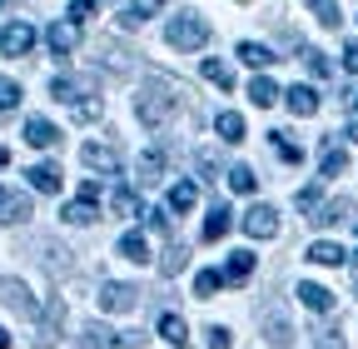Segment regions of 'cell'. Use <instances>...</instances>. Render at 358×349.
Segmentation results:
<instances>
[{"label":"cell","instance_id":"ab89813d","mask_svg":"<svg viewBox=\"0 0 358 349\" xmlns=\"http://www.w3.org/2000/svg\"><path fill=\"white\" fill-rule=\"evenodd\" d=\"M145 225L155 230V235H169V210L159 205V210H145Z\"/></svg>","mask_w":358,"mask_h":349},{"label":"cell","instance_id":"4dcf8cb0","mask_svg":"<svg viewBox=\"0 0 358 349\" xmlns=\"http://www.w3.org/2000/svg\"><path fill=\"white\" fill-rule=\"evenodd\" d=\"M204 80L219 85V90H234V70L224 65V60H204Z\"/></svg>","mask_w":358,"mask_h":349},{"label":"cell","instance_id":"d6986e66","mask_svg":"<svg viewBox=\"0 0 358 349\" xmlns=\"http://www.w3.org/2000/svg\"><path fill=\"white\" fill-rule=\"evenodd\" d=\"M279 95H284V90H279V85L268 80V75H254V80H249V100H254L259 110H268V105H274Z\"/></svg>","mask_w":358,"mask_h":349},{"label":"cell","instance_id":"7dc6e473","mask_svg":"<svg viewBox=\"0 0 358 349\" xmlns=\"http://www.w3.org/2000/svg\"><path fill=\"white\" fill-rule=\"evenodd\" d=\"M319 349H343V339L338 334H319Z\"/></svg>","mask_w":358,"mask_h":349},{"label":"cell","instance_id":"7402d4cb","mask_svg":"<svg viewBox=\"0 0 358 349\" xmlns=\"http://www.w3.org/2000/svg\"><path fill=\"white\" fill-rule=\"evenodd\" d=\"M239 60H244V65H254V70H268L279 55L268 50V46H259V40H244V46H239Z\"/></svg>","mask_w":358,"mask_h":349},{"label":"cell","instance_id":"7bdbcfd3","mask_svg":"<svg viewBox=\"0 0 358 349\" xmlns=\"http://www.w3.org/2000/svg\"><path fill=\"white\" fill-rule=\"evenodd\" d=\"M100 100H75V120H100Z\"/></svg>","mask_w":358,"mask_h":349},{"label":"cell","instance_id":"484cf974","mask_svg":"<svg viewBox=\"0 0 358 349\" xmlns=\"http://www.w3.org/2000/svg\"><path fill=\"white\" fill-rule=\"evenodd\" d=\"M319 165H324V174H343V170H348V150H343L338 140H329L324 155H319Z\"/></svg>","mask_w":358,"mask_h":349},{"label":"cell","instance_id":"4316f807","mask_svg":"<svg viewBox=\"0 0 358 349\" xmlns=\"http://www.w3.org/2000/svg\"><path fill=\"white\" fill-rule=\"evenodd\" d=\"M308 11H313V20H319L324 30H338V0H308Z\"/></svg>","mask_w":358,"mask_h":349},{"label":"cell","instance_id":"ffe728a7","mask_svg":"<svg viewBox=\"0 0 358 349\" xmlns=\"http://www.w3.org/2000/svg\"><path fill=\"white\" fill-rule=\"evenodd\" d=\"M229 225H234V214H229V210H224V205H214V210H209V220H204V230H199V235H204V240L214 245V240H224V235H229Z\"/></svg>","mask_w":358,"mask_h":349},{"label":"cell","instance_id":"7c38bea8","mask_svg":"<svg viewBox=\"0 0 358 349\" xmlns=\"http://www.w3.org/2000/svg\"><path fill=\"white\" fill-rule=\"evenodd\" d=\"M45 46L55 50V60H70L75 55V25L70 20H55L50 30H45Z\"/></svg>","mask_w":358,"mask_h":349},{"label":"cell","instance_id":"f6af8a7d","mask_svg":"<svg viewBox=\"0 0 358 349\" xmlns=\"http://www.w3.org/2000/svg\"><path fill=\"white\" fill-rule=\"evenodd\" d=\"M229 344H234V339H229V329H224V324L209 329V349H229Z\"/></svg>","mask_w":358,"mask_h":349},{"label":"cell","instance_id":"74e56055","mask_svg":"<svg viewBox=\"0 0 358 349\" xmlns=\"http://www.w3.org/2000/svg\"><path fill=\"white\" fill-rule=\"evenodd\" d=\"M140 170H145L140 180H159V170H164V150H150V155L140 160Z\"/></svg>","mask_w":358,"mask_h":349},{"label":"cell","instance_id":"7a4b0ae2","mask_svg":"<svg viewBox=\"0 0 358 349\" xmlns=\"http://www.w3.org/2000/svg\"><path fill=\"white\" fill-rule=\"evenodd\" d=\"M145 344V334H134V329H110V324H85L80 329V339H75V349H140Z\"/></svg>","mask_w":358,"mask_h":349},{"label":"cell","instance_id":"d6a6232c","mask_svg":"<svg viewBox=\"0 0 358 349\" xmlns=\"http://www.w3.org/2000/svg\"><path fill=\"white\" fill-rule=\"evenodd\" d=\"M110 205H115V210H120V214H145V210H140V195H134V190H129V185H120V190H115V195H110Z\"/></svg>","mask_w":358,"mask_h":349},{"label":"cell","instance_id":"ba28073f","mask_svg":"<svg viewBox=\"0 0 358 349\" xmlns=\"http://www.w3.org/2000/svg\"><path fill=\"white\" fill-rule=\"evenodd\" d=\"M284 105H289L299 120H308V115H319V90H313V85H289V90H284Z\"/></svg>","mask_w":358,"mask_h":349},{"label":"cell","instance_id":"8d00e7d4","mask_svg":"<svg viewBox=\"0 0 358 349\" xmlns=\"http://www.w3.org/2000/svg\"><path fill=\"white\" fill-rule=\"evenodd\" d=\"M15 105H20V85L0 75V110H15Z\"/></svg>","mask_w":358,"mask_h":349},{"label":"cell","instance_id":"9c48e42d","mask_svg":"<svg viewBox=\"0 0 358 349\" xmlns=\"http://www.w3.org/2000/svg\"><path fill=\"white\" fill-rule=\"evenodd\" d=\"M25 140H30L35 150H55V145H60V130L45 120V115H30V120H25Z\"/></svg>","mask_w":358,"mask_h":349},{"label":"cell","instance_id":"cb8c5ba5","mask_svg":"<svg viewBox=\"0 0 358 349\" xmlns=\"http://www.w3.org/2000/svg\"><path fill=\"white\" fill-rule=\"evenodd\" d=\"M308 259H313V265H343L348 254H343L334 240H313V245H308Z\"/></svg>","mask_w":358,"mask_h":349},{"label":"cell","instance_id":"6da1fadb","mask_svg":"<svg viewBox=\"0 0 358 349\" xmlns=\"http://www.w3.org/2000/svg\"><path fill=\"white\" fill-rule=\"evenodd\" d=\"M174 80H150L140 95H134V115H140L145 125H164V115L174 110Z\"/></svg>","mask_w":358,"mask_h":349},{"label":"cell","instance_id":"d4e9b609","mask_svg":"<svg viewBox=\"0 0 358 349\" xmlns=\"http://www.w3.org/2000/svg\"><path fill=\"white\" fill-rule=\"evenodd\" d=\"M194 200H199V190H194L189 180H179V185L169 190V214H185V210H194Z\"/></svg>","mask_w":358,"mask_h":349},{"label":"cell","instance_id":"83f0119b","mask_svg":"<svg viewBox=\"0 0 358 349\" xmlns=\"http://www.w3.org/2000/svg\"><path fill=\"white\" fill-rule=\"evenodd\" d=\"M229 190H234V195H254V190H259V174H254L249 165H234V170H229Z\"/></svg>","mask_w":358,"mask_h":349},{"label":"cell","instance_id":"681fc988","mask_svg":"<svg viewBox=\"0 0 358 349\" xmlns=\"http://www.w3.org/2000/svg\"><path fill=\"white\" fill-rule=\"evenodd\" d=\"M0 349H10V334H6V329H0Z\"/></svg>","mask_w":358,"mask_h":349},{"label":"cell","instance_id":"8fae6325","mask_svg":"<svg viewBox=\"0 0 358 349\" xmlns=\"http://www.w3.org/2000/svg\"><path fill=\"white\" fill-rule=\"evenodd\" d=\"M80 165L95 170V174H115V170H120V155H115L110 145H85V150H80Z\"/></svg>","mask_w":358,"mask_h":349},{"label":"cell","instance_id":"f907efd6","mask_svg":"<svg viewBox=\"0 0 358 349\" xmlns=\"http://www.w3.org/2000/svg\"><path fill=\"white\" fill-rule=\"evenodd\" d=\"M353 115H358V90H353Z\"/></svg>","mask_w":358,"mask_h":349},{"label":"cell","instance_id":"60d3db41","mask_svg":"<svg viewBox=\"0 0 358 349\" xmlns=\"http://www.w3.org/2000/svg\"><path fill=\"white\" fill-rule=\"evenodd\" d=\"M95 15V0H70V25H85Z\"/></svg>","mask_w":358,"mask_h":349},{"label":"cell","instance_id":"bcb514c9","mask_svg":"<svg viewBox=\"0 0 358 349\" xmlns=\"http://www.w3.org/2000/svg\"><path fill=\"white\" fill-rule=\"evenodd\" d=\"M343 70L358 75V40H348V46H343Z\"/></svg>","mask_w":358,"mask_h":349},{"label":"cell","instance_id":"4fadbf2b","mask_svg":"<svg viewBox=\"0 0 358 349\" xmlns=\"http://www.w3.org/2000/svg\"><path fill=\"white\" fill-rule=\"evenodd\" d=\"M214 130H219V140H224V145H239V140L249 135L239 110H219V115H214Z\"/></svg>","mask_w":358,"mask_h":349},{"label":"cell","instance_id":"603a6c76","mask_svg":"<svg viewBox=\"0 0 358 349\" xmlns=\"http://www.w3.org/2000/svg\"><path fill=\"white\" fill-rule=\"evenodd\" d=\"M348 214H353V205H348V200H329V205L313 210L308 220H313V225H338V220H348Z\"/></svg>","mask_w":358,"mask_h":349},{"label":"cell","instance_id":"277c9868","mask_svg":"<svg viewBox=\"0 0 358 349\" xmlns=\"http://www.w3.org/2000/svg\"><path fill=\"white\" fill-rule=\"evenodd\" d=\"M0 304H10L20 320H35L40 315V304H35V294H30L25 280H0Z\"/></svg>","mask_w":358,"mask_h":349},{"label":"cell","instance_id":"e575fe53","mask_svg":"<svg viewBox=\"0 0 358 349\" xmlns=\"http://www.w3.org/2000/svg\"><path fill=\"white\" fill-rule=\"evenodd\" d=\"M219 285H224V275H219V270H199V275H194V294H199V299H209Z\"/></svg>","mask_w":358,"mask_h":349},{"label":"cell","instance_id":"1f68e13d","mask_svg":"<svg viewBox=\"0 0 358 349\" xmlns=\"http://www.w3.org/2000/svg\"><path fill=\"white\" fill-rule=\"evenodd\" d=\"M159 6H164V0H129V6H124V20H129V25H140V20H150Z\"/></svg>","mask_w":358,"mask_h":349},{"label":"cell","instance_id":"816d5d0a","mask_svg":"<svg viewBox=\"0 0 358 349\" xmlns=\"http://www.w3.org/2000/svg\"><path fill=\"white\" fill-rule=\"evenodd\" d=\"M0 6H6V0H0Z\"/></svg>","mask_w":358,"mask_h":349},{"label":"cell","instance_id":"9a60e30c","mask_svg":"<svg viewBox=\"0 0 358 349\" xmlns=\"http://www.w3.org/2000/svg\"><path fill=\"white\" fill-rule=\"evenodd\" d=\"M299 299L308 304L313 315H329V310H334V289H329V285H313V280L299 285Z\"/></svg>","mask_w":358,"mask_h":349},{"label":"cell","instance_id":"30bf717a","mask_svg":"<svg viewBox=\"0 0 358 349\" xmlns=\"http://www.w3.org/2000/svg\"><path fill=\"white\" fill-rule=\"evenodd\" d=\"M30 174V190H40V195H60V165H50V160H40V165H30L25 170Z\"/></svg>","mask_w":358,"mask_h":349},{"label":"cell","instance_id":"5b68a950","mask_svg":"<svg viewBox=\"0 0 358 349\" xmlns=\"http://www.w3.org/2000/svg\"><path fill=\"white\" fill-rule=\"evenodd\" d=\"M244 235L274 240V235H279V210H274V205H249V210H244Z\"/></svg>","mask_w":358,"mask_h":349},{"label":"cell","instance_id":"ac0fdd59","mask_svg":"<svg viewBox=\"0 0 358 349\" xmlns=\"http://www.w3.org/2000/svg\"><path fill=\"white\" fill-rule=\"evenodd\" d=\"M159 334H164V339H169L174 349H185V344H189V324L179 320L174 310H164V315H159Z\"/></svg>","mask_w":358,"mask_h":349},{"label":"cell","instance_id":"f35d334b","mask_svg":"<svg viewBox=\"0 0 358 349\" xmlns=\"http://www.w3.org/2000/svg\"><path fill=\"white\" fill-rule=\"evenodd\" d=\"M189 265V254H185V245H169V254H164V275H179Z\"/></svg>","mask_w":358,"mask_h":349},{"label":"cell","instance_id":"f546056e","mask_svg":"<svg viewBox=\"0 0 358 349\" xmlns=\"http://www.w3.org/2000/svg\"><path fill=\"white\" fill-rule=\"evenodd\" d=\"M60 320H65V304H60V299H50V315H45V334H40V349H50V344H55V334H60Z\"/></svg>","mask_w":358,"mask_h":349},{"label":"cell","instance_id":"d590c367","mask_svg":"<svg viewBox=\"0 0 358 349\" xmlns=\"http://www.w3.org/2000/svg\"><path fill=\"white\" fill-rule=\"evenodd\" d=\"M50 95H55L60 105H75V80H70V75H55V80H50Z\"/></svg>","mask_w":358,"mask_h":349},{"label":"cell","instance_id":"3957f363","mask_svg":"<svg viewBox=\"0 0 358 349\" xmlns=\"http://www.w3.org/2000/svg\"><path fill=\"white\" fill-rule=\"evenodd\" d=\"M164 40H169L174 50H204L209 25H204V15H174V20L164 25Z\"/></svg>","mask_w":358,"mask_h":349},{"label":"cell","instance_id":"5bb4252c","mask_svg":"<svg viewBox=\"0 0 358 349\" xmlns=\"http://www.w3.org/2000/svg\"><path fill=\"white\" fill-rule=\"evenodd\" d=\"M0 220H6V225H25L30 220V200L15 195V190H0Z\"/></svg>","mask_w":358,"mask_h":349},{"label":"cell","instance_id":"ee69618b","mask_svg":"<svg viewBox=\"0 0 358 349\" xmlns=\"http://www.w3.org/2000/svg\"><path fill=\"white\" fill-rule=\"evenodd\" d=\"M319 195H324L319 185H308V190H299V210H319Z\"/></svg>","mask_w":358,"mask_h":349},{"label":"cell","instance_id":"f1b7e54d","mask_svg":"<svg viewBox=\"0 0 358 349\" xmlns=\"http://www.w3.org/2000/svg\"><path fill=\"white\" fill-rule=\"evenodd\" d=\"M65 220H70V225H95V220H100V214H95V200H70V205H65Z\"/></svg>","mask_w":358,"mask_h":349},{"label":"cell","instance_id":"c3c4849f","mask_svg":"<svg viewBox=\"0 0 358 349\" xmlns=\"http://www.w3.org/2000/svg\"><path fill=\"white\" fill-rule=\"evenodd\" d=\"M0 165H10V150H6V145H0Z\"/></svg>","mask_w":358,"mask_h":349},{"label":"cell","instance_id":"b9f144b4","mask_svg":"<svg viewBox=\"0 0 358 349\" xmlns=\"http://www.w3.org/2000/svg\"><path fill=\"white\" fill-rule=\"evenodd\" d=\"M303 65H308L313 75H329V60H324V50H313V46H303Z\"/></svg>","mask_w":358,"mask_h":349},{"label":"cell","instance_id":"8992f818","mask_svg":"<svg viewBox=\"0 0 358 349\" xmlns=\"http://www.w3.org/2000/svg\"><path fill=\"white\" fill-rule=\"evenodd\" d=\"M100 310H105V315L140 310V289H134V285H105V289H100Z\"/></svg>","mask_w":358,"mask_h":349},{"label":"cell","instance_id":"2e32d148","mask_svg":"<svg viewBox=\"0 0 358 349\" xmlns=\"http://www.w3.org/2000/svg\"><path fill=\"white\" fill-rule=\"evenodd\" d=\"M264 334H268V344H274V349H294V320H289V315H268V320H264Z\"/></svg>","mask_w":358,"mask_h":349},{"label":"cell","instance_id":"836d02e7","mask_svg":"<svg viewBox=\"0 0 358 349\" xmlns=\"http://www.w3.org/2000/svg\"><path fill=\"white\" fill-rule=\"evenodd\" d=\"M274 155H279L284 165H299V160H303V150H299V145L284 135V130H274Z\"/></svg>","mask_w":358,"mask_h":349},{"label":"cell","instance_id":"44dd1931","mask_svg":"<svg viewBox=\"0 0 358 349\" xmlns=\"http://www.w3.org/2000/svg\"><path fill=\"white\" fill-rule=\"evenodd\" d=\"M120 254L134 259V265H145V259H150V240H145L140 230H124V235H120Z\"/></svg>","mask_w":358,"mask_h":349},{"label":"cell","instance_id":"52a82bcc","mask_svg":"<svg viewBox=\"0 0 358 349\" xmlns=\"http://www.w3.org/2000/svg\"><path fill=\"white\" fill-rule=\"evenodd\" d=\"M30 46H35V25L15 20V25L0 30V50H6V55H30Z\"/></svg>","mask_w":358,"mask_h":349},{"label":"cell","instance_id":"e0dca14e","mask_svg":"<svg viewBox=\"0 0 358 349\" xmlns=\"http://www.w3.org/2000/svg\"><path fill=\"white\" fill-rule=\"evenodd\" d=\"M254 265H259V259H254L249 249H239V254H234V259H229V265H224L219 275H224V285H244V280L254 275Z\"/></svg>","mask_w":358,"mask_h":349}]
</instances>
